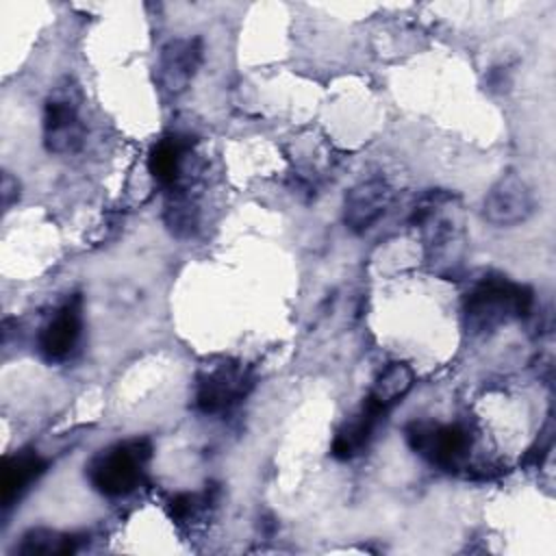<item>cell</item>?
I'll list each match as a JSON object with an SVG mask.
<instances>
[{
    "label": "cell",
    "mask_w": 556,
    "mask_h": 556,
    "mask_svg": "<svg viewBox=\"0 0 556 556\" xmlns=\"http://www.w3.org/2000/svg\"><path fill=\"white\" fill-rule=\"evenodd\" d=\"M534 291L504 276L480 280L463 302V321L469 334H489L500 326L532 313Z\"/></svg>",
    "instance_id": "6da1fadb"
},
{
    "label": "cell",
    "mask_w": 556,
    "mask_h": 556,
    "mask_svg": "<svg viewBox=\"0 0 556 556\" xmlns=\"http://www.w3.org/2000/svg\"><path fill=\"white\" fill-rule=\"evenodd\" d=\"M150 452L152 447L146 439L109 445L89 458L85 476L89 484L106 497L128 495L139 486L143 463L150 458Z\"/></svg>",
    "instance_id": "7a4b0ae2"
},
{
    "label": "cell",
    "mask_w": 556,
    "mask_h": 556,
    "mask_svg": "<svg viewBox=\"0 0 556 556\" xmlns=\"http://www.w3.org/2000/svg\"><path fill=\"white\" fill-rule=\"evenodd\" d=\"M83 91L70 76L61 78L48 93L43 106V146L52 154H72L85 141L80 122Z\"/></svg>",
    "instance_id": "3957f363"
},
{
    "label": "cell",
    "mask_w": 556,
    "mask_h": 556,
    "mask_svg": "<svg viewBox=\"0 0 556 556\" xmlns=\"http://www.w3.org/2000/svg\"><path fill=\"white\" fill-rule=\"evenodd\" d=\"M404 437L415 454L445 471L463 467L471 450V434L458 424L415 419L406 426Z\"/></svg>",
    "instance_id": "277c9868"
},
{
    "label": "cell",
    "mask_w": 556,
    "mask_h": 556,
    "mask_svg": "<svg viewBox=\"0 0 556 556\" xmlns=\"http://www.w3.org/2000/svg\"><path fill=\"white\" fill-rule=\"evenodd\" d=\"M252 387L250 374L230 361L213 363L200 369L195 378L193 402L204 415H219L239 404Z\"/></svg>",
    "instance_id": "5b68a950"
},
{
    "label": "cell",
    "mask_w": 556,
    "mask_h": 556,
    "mask_svg": "<svg viewBox=\"0 0 556 556\" xmlns=\"http://www.w3.org/2000/svg\"><path fill=\"white\" fill-rule=\"evenodd\" d=\"M534 211V198L526 180L515 174H502L484 195L482 215L493 226H515L526 222Z\"/></svg>",
    "instance_id": "8992f818"
},
{
    "label": "cell",
    "mask_w": 556,
    "mask_h": 556,
    "mask_svg": "<svg viewBox=\"0 0 556 556\" xmlns=\"http://www.w3.org/2000/svg\"><path fill=\"white\" fill-rule=\"evenodd\" d=\"M83 332V300L67 298L37 334V350L48 363H61L72 356Z\"/></svg>",
    "instance_id": "52a82bcc"
},
{
    "label": "cell",
    "mask_w": 556,
    "mask_h": 556,
    "mask_svg": "<svg viewBox=\"0 0 556 556\" xmlns=\"http://www.w3.org/2000/svg\"><path fill=\"white\" fill-rule=\"evenodd\" d=\"M202 63L200 37H178L161 48L156 63V80L169 96L182 93Z\"/></svg>",
    "instance_id": "ba28073f"
},
{
    "label": "cell",
    "mask_w": 556,
    "mask_h": 556,
    "mask_svg": "<svg viewBox=\"0 0 556 556\" xmlns=\"http://www.w3.org/2000/svg\"><path fill=\"white\" fill-rule=\"evenodd\" d=\"M393 189L382 178H371L354 185L343 200V224L361 235L369 230L391 206Z\"/></svg>",
    "instance_id": "9c48e42d"
},
{
    "label": "cell",
    "mask_w": 556,
    "mask_h": 556,
    "mask_svg": "<svg viewBox=\"0 0 556 556\" xmlns=\"http://www.w3.org/2000/svg\"><path fill=\"white\" fill-rule=\"evenodd\" d=\"M387 413H389L387 406L378 404L376 400H371L367 395L363 400L361 408L350 419H345L343 426L337 430L332 445H330V454L339 460H350V458L363 454Z\"/></svg>",
    "instance_id": "30bf717a"
},
{
    "label": "cell",
    "mask_w": 556,
    "mask_h": 556,
    "mask_svg": "<svg viewBox=\"0 0 556 556\" xmlns=\"http://www.w3.org/2000/svg\"><path fill=\"white\" fill-rule=\"evenodd\" d=\"M48 463L35 450H20L4 458L2 473H0V504L2 508H11L33 482L41 478Z\"/></svg>",
    "instance_id": "8fae6325"
},
{
    "label": "cell",
    "mask_w": 556,
    "mask_h": 556,
    "mask_svg": "<svg viewBox=\"0 0 556 556\" xmlns=\"http://www.w3.org/2000/svg\"><path fill=\"white\" fill-rule=\"evenodd\" d=\"M193 148V141L182 135H167L159 139L148 156V169L152 178L165 187H174L180 180L185 161Z\"/></svg>",
    "instance_id": "7c38bea8"
},
{
    "label": "cell",
    "mask_w": 556,
    "mask_h": 556,
    "mask_svg": "<svg viewBox=\"0 0 556 556\" xmlns=\"http://www.w3.org/2000/svg\"><path fill=\"white\" fill-rule=\"evenodd\" d=\"M415 384V374L406 363L393 361L389 363L374 380L371 391L367 393L371 400H376L378 404L391 408L393 404L402 402V397L413 389Z\"/></svg>",
    "instance_id": "4fadbf2b"
},
{
    "label": "cell",
    "mask_w": 556,
    "mask_h": 556,
    "mask_svg": "<svg viewBox=\"0 0 556 556\" xmlns=\"http://www.w3.org/2000/svg\"><path fill=\"white\" fill-rule=\"evenodd\" d=\"M15 552L22 556H67L76 552V536L52 528H30Z\"/></svg>",
    "instance_id": "5bb4252c"
},
{
    "label": "cell",
    "mask_w": 556,
    "mask_h": 556,
    "mask_svg": "<svg viewBox=\"0 0 556 556\" xmlns=\"http://www.w3.org/2000/svg\"><path fill=\"white\" fill-rule=\"evenodd\" d=\"M163 222L174 237H191L198 228V208L193 200L180 191H172L165 202Z\"/></svg>",
    "instance_id": "9a60e30c"
},
{
    "label": "cell",
    "mask_w": 556,
    "mask_h": 556,
    "mask_svg": "<svg viewBox=\"0 0 556 556\" xmlns=\"http://www.w3.org/2000/svg\"><path fill=\"white\" fill-rule=\"evenodd\" d=\"M200 504H204V502H200L198 495L178 493V495H174L172 502H169V513H172V517L178 519V521H189V519H193V517L198 515Z\"/></svg>",
    "instance_id": "2e32d148"
},
{
    "label": "cell",
    "mask_w": 556,
    "mask_h": 556,
    "mask_svg": "<svg viewBox=\"0 0 556 556\" xmlns=\"http://www.w3.org/2000/svg\"><path fill=\"white\" fill-rule=\"evenodd\" d=\"M0 195H2V208L9 211L13 202L20 198V182L17 178L11 176V172H2V182H0Z\"/></svg>",
    "instance_id": "e0dca14e"
}]
</instances>
